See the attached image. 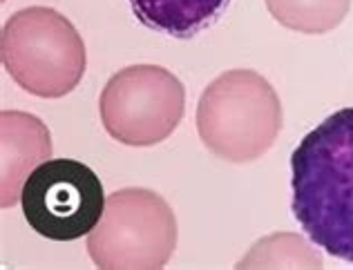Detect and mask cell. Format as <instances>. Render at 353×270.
Returning <instances> with one entry per match:
<instances>
[{
    "mask_svg": "<svg viewBox=\"0 0 353 270\" xmlns=\"http://www.w3.org/2000/svg\"><path fill=\"white\" fill-rule=\"evenodd\" d=\"M130 5L148 30L190 39L217 21L228 0H130Z\"/></svg>",
    "mask_w": 353,
    "mask_h": 270,
    "instance_id": "8",
    "label": "cell"
},
{
    "mask_svg": "<svg viewBox=\"0 0 353 270\" xmlns=\"http://www.w3.org/2000/svg\"><path fill=\"white\" fill-rule=\"evenodd\" d=\"M201 143L219 159L248 163L264 156L282 132V103L253 70H230L203 90L197 105Z\"/></svg>",
    "mask_w": 353,
    "mask_h": 270,
    "instance_id": "2",
    "label": "cell"
},
{
    "mask_svg": "<svg viewBox=\"0 0 353 270\" xmlns=\"http://www.w3.org/2000/svg\"><path fill=\"white\" fill-rule=\"evenodd\" d=\"M293 215L311 244L353 264V107L311 129L291 156Z\"/></svg>",
    "mask_w": 353,
    "mask_h": 270,
    "instance_id": "1",
    "label": "cell"
},
{
    "mask_svg": "<svg viewBox=\"0 0 353 270\" xmlns=\"http://www.w3.org/2000/svg\"><path fill=\"white\" fill-rule=\"evenodd\" d=\"M268 12L286 30L327 34L345 21L351 0H264Z\"/></svg>",
    "mask_w": 353,
    "mask_h": 270,
    "instance_id": "9",
    "label": "cell"
},
{
    "mask_svg": "<svg viewBox=\"0 0 353 270\" xmlns=\"http://www.w3.org/2000/svg\"><path fill=\"white\" fill-rule=\"evenodd\" d=\"M183 83L159 65H130L110 76L99 98L105 132L130 147L165 141L181 123Z\"/></svg>",
    "mask_w": 353,
    "mask_h": 270,
    "instance_id": "5",
    "label": "cell"
},
{
    "mask_svg": "<svg viewBox=\"0 0 353 270\" xmlns=\"http://www.w3.org/2000/svg\"><path fill=\"white\" fill-rule=\"evenodd\" d=\"M52 154L50 129L41 118L25 112L0 114V206L21 199L25 179Z\"/></svg>",
    "mask_w": 353,
    "mask_h": 270,
    "instance_id": "7",
    "label": "cell"
},
{
    "mask_svg": "<svg viewBox=\"0 0 353 270\" xmlns=\"http://www.w3.org/2000/svg\"><path fill=\"white\" fill-rule=\"evenodd\" d=\"M0 59L32 96L61 98L79 87L88 52L70 18L52 7H25L3 25Z\"/></svg>",
    "mask_w": 353,
    "mask_h": 270,
    "instance_id": "3",
    "label": "cell"
},
{
    "mask_svg": "<svg viewBox=\"0 0 353 270\" xmlns=\"http://www.w3.org/2000/svg\"><path fill=\"white\" fill-rule=\"evenodd\" d=\"M176 248V217L161 194L123 188L105 201L88 253L103 270H159Z\"/></svg>",
    "mask_w": 353,
    "mask_h": 270,
    "instance_id": "4",
    "label": "cell"
},
{
    "mask_svg": "<svg viewBox=\"0 0 353 270\" xmlns=\"http://www.w3.org/2000/svg\"><path fill=\"white\" fill-rule=\"evenodd\" d=\"M322 268L320 253L304 244L300 235L293 232H277L250 248L246 259H241L237 268Z\"/></svg>",
    "mask_w": 353,
    "mask_h": 270,
    "instance_id": "10",
    "label": "cell"
},
{
    "mask_svg": "<svg viewBox=\"0 0 353 270\" xmlns=\"http://www.w3.org/2000/svg\"><path fill=\"white\" fill-rule=\"evenodd\" d=\"M97 172L77 159H48L25 179L21 206L27 223L52 241L90 235L105 210Z\"/></svg>",
    "mask_w": 353,
    "mask_h": 270,
    "instance_id": "6",
    "label": "cell"
}]
</instances>
